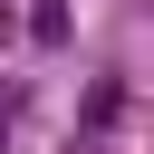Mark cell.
<instances>
[{
  "label": "cell",
  "instance_id": "cell-1",
  "mask_svg": "<svg viewBox=\"0 0 154 154\" xmlns=\"http://www.w3.org/2000/svg\"><path fill=\"white\" fill-rule=\"evenodd\" d=\"M29 38H38V48H58V38H67V10H58V0H38V10H29Z\"/></svg>",
  "mask_w": 154,
  "mask_h": 154
}]
</instances>
